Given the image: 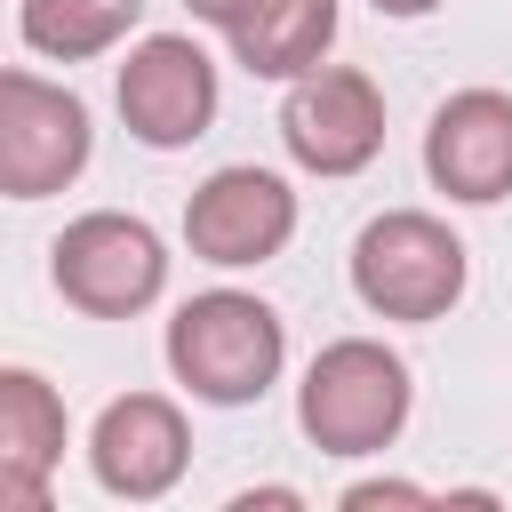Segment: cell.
I'll use <instances>...</instances> for the list:
<instances>
[{
	"mask_svg": "<svg viewBox=\"0 0 512 512\" xmlns=\"http://www.w3.org/2000/svg\"><path fill=\"white\" fill-rule=\"evenodd\" d=\"M368 504H432L416 480H352L344 488V512H368Z\"/></svg>",
	"mask_w": 512,
	"mask_h": 512,
	"instance_id": "cell-14",
	"label": "cell"
},
{
	"mask_svg": "<svg viewBox=\"0 0 512 512\" xmlns=\"http://www.w3.org/2000/svg\"><path fill=\"white\" fill-rule=\"evenodd\" d=\"M296 424L320 456H376L408 424V360L384 352L376 336H336L304 368Z\"/></svg>",
	"mask_w": 512,
	"mask_h": 512,
	"instance_id": "cell-2",
	"label": "cell"
},
{
	"mask_svg": "<svg viewBox=\"0 0 512 512\" xmlns=\"http://www.w3.org/2000/svg\"><path fill=\"white\" fill-rule=\"evenodd\" d=\"M424 176L464 208L504 200L512 192V96L504 88H456L424 128Z\"/></svg>",
	"mask_w": 512,
	"mask_h": 512,
	"instance_id": "cell-10",
	"label": "cell"
},
{
	"mask_svg": "<svg viewBox=\"0 0 512 512\" xmlns=\"http://www.w3.org/2000/svg\"><path fill=\"white\" fill-rule=\"evenodd\" d=\"M112 96H120V120H128L136 144H152V152H184V144L208 136V120H216V64H208L200 40H184V32H152V40L128 48Z\"/></svg>",
	"mask_w": 512,
	"mask_h": 512,
	"instance_id": "cell-7",
	"label": "cell"
},
{
	"mask_svg": "<svg viewBox=\"0 0 512 512\" xmlns=\"http://www.w3.org/2000/svg\"><path fill=\"white\" fill-rule=\"evenodd\" d=\"M280 144L312 176H360L384 152V96L352 64H312L280 96Z\"/></svg>",
	"mask_w": 512,
	"mask_h": 512,
	"instance_id": "cell-6",
	"label": "cell"
},
{
	"mask_svg": "<svg viewBox=\"0 0 512 512\" xmlns=\"http://www.w3.org/2000/svg\"><path fill=\"white\" fill-rule=\"evenodd\" d=\"M184 240H192V256L200 264H216V272H240V264H264V256H280L288 240H296V192H288V176H272V168H216L192 200H184Z\"/></svg>",
	"mask_w": 512,
	"mask_h": 512,
	"instance_id": "cell-8",
	"label": "cell"
},
{
	"mask_svg": "<svg viewBox=\"0 0 512 512\" xmlns=\"http://www.w3.org/2000/svg\"><path fill=\"white\" fill-rule=\"evenodd\" d=\"M352 296L376 320H440L464 296V240L424 208H384L352 240Z\"/></svg>",
	"mask_w": 512,
	"mask_h": 512,
	"instance_id": "cell-3",
	"label": "cell"
},
{
	"mask_svg": "<svg viewBox=\"0 0 512 512\" xmlns=\"http://www.w3.org/2000/svg\"><path fill=\"white\" fill-rule=\"evenodd\" d=\"M184 8H192L200 24H216V32H224V16H232V0H184Z\"/></svg>",
	"mask_w": 512,
	"mask_h": 512,
	"instance_id": "cell-15",
	"label": "cell"
},
{
	"mask_svg": "<svg viewBox=\"0 0 512 512\" xmlns=\"http://www.w3.org/2000/svg\"><path fill=\"white\" fill-rule=\"evenodd\" d=\"M88 104L24 64L0 72V192L8 200H48L88 168Z\"/></svg>",
	"mask_w": 512,
	"mask_h": 512,
	"instance_id": "cell-5",
	"label": "cell"
},
{
	"mask_svg": "<svg viewBox=\"0 0 512 512\" xmlns=\"http://www.w3.org/2000/svg\"><path fill=\"white\" fill-rule=\"evenodd\" d=\"M48 272H56V296L80 304L88 320H128L168 288V248H160V232L144 216L88 208V216H72L56 232Z\"/></svg>",
	"mask_w": 512,
	"mask_h": 512,
	"instance_id": "cell-4",
	"label": "cell"
},
{
	"mask_svg": "<svg viewBox=\"0 0 512 512\" xmlns=\"http://www.w3.org/2000/svg\"><path fill=\"white\" fill-rule=\"evenodd\" d=\"M64 464V400L40 368H0V496L48 504V472Z\"/></svg>",
	"mask_w": 512,
	"mask_h": 512,
	"instance_id": "cell-11",
	"label": "cell"
},
{
	"mask_svg": "<svg viewBox=\"0 0 512 512\" xmlns=\"http://www.w3.org/2000/svg\"><path fill=\"white\" fill-rule=\"evenodd\" d=\"M376 8H384V16H432L440 0H376Z\"/></svg>",
	"mask_w": 512,
	"mask_h": 512,
	"instance_id": "cell-16",
	"label": "cell"
},
{
	"mask_svg": "<svg viewBox=\"0 0 512 512\" xmlns=\"http://www.w3.org/2000/svg\"><path fill=\"white\" fill-rule=\"evenodd\" d=\"M224 40L256 80H304L336 40V0H232Z\"/></svg>",
	"mask_w": 512,
	"mask_h": 512,
	"instance_id": "cell-12",
	"label": "cell"
},
{
	"mask_svg": "<svg viewBox=\"0 0 512 512\" xmlns=\"http://www.w3.org/2000/svg\"><path fill=\"white\" fill-rule=\"evenodd\" d=\"M136 16H144V0H16L24 48H40V56H56V64L104 56Z\"/></svg>",
	"mask_w": 512,
	"mask_h": 512,
	"instance_id": "cell-13",
	"label": "cell"
},
{
	"mask_svg": "<svg viewBox=\"0 0 512 512\" xmlns=\"http://www.w3.org/2000/svg\"><path fill=\"white\" fill-rule=\"evenodd\" d=\"M288 360V328L264 296L248 288H208V296H184L176 320H168V368L192 400L208 408H248L272 392Z\"/></svg>",
	"mask_w": 512,
	"mask_h": 512,
	"instance_id": "cell-1",
	"label": "cell"
},
{
	"mask_svg": "<svg viewBox=\"0 0 512 512\" xmlns=\"http://www.w3.org/2000/svg\"><path fill=\"white\" fill-rule=\"evenodd\" d=\"M184 464H192V432H184V408L168 392H120L88 432V472L120 504L168 496L184 480Z\"/></svg>",
	"mask_w": 512,
	"mask_h": 512,
	"instance_id": "cell-9",
	"label": "cell"
}]
</instances>
